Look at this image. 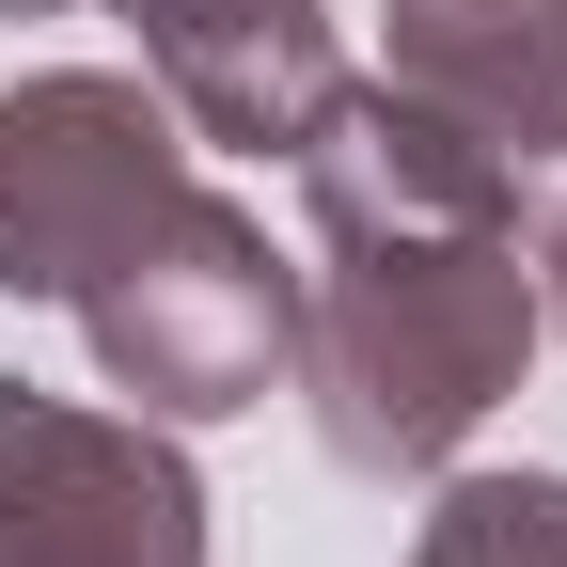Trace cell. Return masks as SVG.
Here are the masks:
<instances>
[{
    "label": "cell",
    "instance_id": "cell-7",
    "mask_svg": "<svg viewBox=\"0 0 567 567\" xmlns=\"http://www.w3.org/2000/svg\"><path fill=\"white\" fill-rule=\"evenodd\" d=\"M379 80L473 126L520 189H567V0H394Z\"/></svg>",
    "mask_w": 567,
    "mask_h": 567
},
{
    "label": "cell",
    "instance_id": "cell-10",
    "mask_svg": "<svg viewBox=\"0 0 567 567\" xmlns=\"http://www.w3.org/2000/svg\"><path fill=\"white\" fill-rule=\"evenodd\" d=\"M0 17H63V0H0Z\"/></svg>",
    "mask_w": 567,
    "mask_h": 567
},
{
    "label": "cell",
    "instance_id": "cell-9",
    "mask_svg": "<svg viewBox=\"0 0 567 567\" xmlns=\"http://www.w3.org/2000/svg\"><path fill=\"white\" fill-rule=\"evenodd\" d=\"M520 268H536V331H567V189H536V221H520Z\"/></svg>",
    "mask_w": 567,
    "mask_h": 567
},
{
    "label": "cell",
    "instance_id": "cell-8",
    "mask_svg": "<svg viewBox=\"0 0 567 567\" xmlns=\"http://www.w3.org/2000/svg\"><path fill=\"white\" fill-rule=\"evenodd\" d=\"M410 567H567V473H442Z\"/></svg>",
    "mask_w": 567,
    "mask_h": 567
},
{
    "label": "cell",
    "instance_id": "cell-4",
    "mask_svg": "<svg viewBox=\"0 0 567 567\" xmlns=\"http://www.w3.org/2000/svg\"><path fill=\"white\" fill-rule=\"evenodd\" d=\"M0 567H205V473L142 410L0 379Z\"/></svg>",
    "mask_w": 567,
    "mask_h": 567
},
{
    "label": "cell",
    "instance_id": "cell-6",
    "mask_svg": "<svg viewBox=\"0 0 567 567\" xmlns=\"http://www.w3.org/2000/svg\"><path fill=\"white\" fill-rule=\"evenodd\" d=\"M142 32V80L174 95L189 142H237V158H284L331 111V0H111Z\"/></svg>",
    "mask_w": 567,
    "mask_h": 567
},
{
    "label": "cell",
    "instance_id": "cell-2",
    "mask_svg": "<svg viewBox=\"0 0 567 567\" xmlns=\"http://www.w3.org/2000/svg\"><path fill=\"white\" fill-rule=\"evenodd\" d=\"M80 331H95V379L142 394V425H221V410H268L284 347H300V268L268 252V221L189 189L126 268L80 284Z\"/></svg>",
    "mask_w": 567,
    "mask_h": 567
},
{
    "label": "cell",
    "instance_id": "cell-1",
    "mask_svg": "<svg viewBox=\"0 0 567 567\" xmlns=\"http://www.w3.org/2000/svg\"><path fill=\"white\" fill-rule=\"evenodd\" d=\"M300 284V379L316 442L347 473H442L536 363V268L520 237H316Z\"/></svg>",
    "mask_w": 567,
    "mask_h": 567
},
{
    "label": "cell",
    "instance_id": "cell-3",
    "mask_svg": "<svg viewBox=\"0 0 567 567\" xmlns=\"http://www.w3.org/2000/svg\"><path fill=\"white\" fill-rule=\"evenodd\" d=\"M189 205V126L158 80L48 63L0 95V300H80Z\"/></svg>",
    "mask_w": 567,
    "mask_h": 567
},
{
    "label": "cell",
    "instance_id": "cell-5",
    "mask_svg": "<svg viewBox=\"0 0 567 567\" xmlns=\"http://www.w3.org/2000/svg\"><path fill=\"white\" fill-rule=\"evenodd\" d=\"M300 158V221L316 237H520L536 189L488 158L473 126H442L394 80H331V111L284 142Z\"/></svg>",
    "mask_w": 567,
    "mask_h": 567
}]
</instances>
